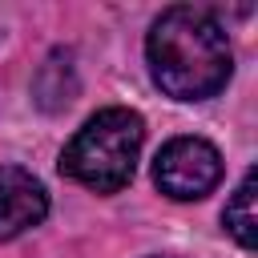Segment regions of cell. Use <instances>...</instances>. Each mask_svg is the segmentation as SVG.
<instances>
[{
	"label": "cell",
	"mask_w": 258,
	"mask_h": 258,
	"mask_svg": "<svg viewBox=\"0 0 258 258\" xmlns=\"http://www.w3.org/2000/svg\"><path fill=\"white\" fill-rule=\"evenodd\" d=\"M149 73L161 85V93L177 101H206L214 97L234 69V52L226 40V28L214 20V12L177 4L165 8L145 40Z\"/></svg>",
	"instance_id": "cell-1"
},
{
	"label": "cell",
	"mask_w": 258,
	"mask_h": 258,
	"mask_svg": "<svg viewBox=\"0 0 258 258\" xmlns=\"http://www.w3.org/2000/svg\"><path fill=\"white\" fill-rule=\"evenodd\" d=\"M141 137H145V125L133 109H101L64 145L60 169L97 194H117L121 185H129L137 169Z\"/></svg>",
	"instance_id": "cell-2"
},
{
	"label": "cell",
	"mask_w": 258,
	"mask_h": 258,
	"mask_svg": "<svg viewBox=\"0 0 258 258\" xmlns=\"http://www.w3.org/2000/svg\"><path fill=\"white\" fill-rule=\"evenodd\" d=\"M254 185H258V177H254V169H246V177H242V185L234 189V198H230V206H226V230L238 238V246H246V250H254V242H258V218H254Z\"/></svg>",
	"instance_id": "cell-5"
},
{
	"label": "cell",
	"mask_w": 258,
	"mask_h": 258,
	"mask_svg": "<svg viewBox=\"0 0 258 258\" xmlns=\"http://www.w3.org/2000/svg\"><path fill=\"white\" fill-rule=\"evenodd\" d=\"M44 214H48L44 185L20 165H0V242L24 234Z\"/></svg>",
	"instance_id": "cell-4"
},
{
	"label": "cell",
	"mask_w": 258,
	"mask_h": 258,
	"mask_svg": "<svg viewBox=\"0 0 258 258\" xmlns=\"http://www.w3.org/2000/svg\"><path fill=\"white\" fill-rule=\"evenodd\" d=\"M153 181L177 202L206 198L222 181V153L202 137H173L153 161Z\"/></svg>",
	"instance_id": "cell-3"
}]
</instances>
